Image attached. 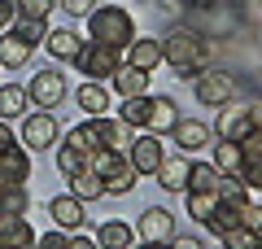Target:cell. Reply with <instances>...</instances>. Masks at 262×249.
<instances>
[{
  "label": "cell",
  "mask_w": 262,
  "mask_h": 249,
  "mask_svg": "<svg viewBox=\"0 0 262 249\" xmlns=\"http://www.w3.org/2000/svg\"><path fill=\"white\" fill-rule=\"evenodd\" d=\"M210 39L196 27H170V35L162 39V61L179 74V79H196L201 70H210Z\"/></svg>",
  "instance_id": "obj_1"
},
{
  "label": "cell",
  "mask_w": 262,
  "mask_h": 249,
  "mask_svg": "<svg viewBox=\"0 0 262 249\" xmlns=\"http://www.w3.org/2000/svg\"><path fill=\"white\" fill-rule=\"evenodd\" d=\"M88 39L127 48L131 39H136V18H131L122 5H96V9L88 13Z\"/></svg>",
  "instance_id": "obj_2"
},
{
  "label": "cell",
  "mask_w": 262,
  "mask_h": 249,
  "mask_svg": "<svg viewBox=\"0 0 262 249\" xmlns=\"http://www.w3.org/2000/svg\"><path fill=\"white\" fill-rule=\"evenodd\" d=\"M75 66H79V74H88V79L105 83V79H110V74L122 66V48H114V44H96V39H83V48H79Z\"/></svg>",
  "instance_id": "obj_3"
},
{
  "label": "cell",
  "mask_w": 262,
  "mask_h": 249,
  "mask_svg": "<svg viewBox=\"0 0 262 249\" xmlns=\"http://www.w3.org/2000/svg\"><path fill=\"white\" fill-rule=\"evenodd\" d=\"M66 74L57 70V66H44V70H35L31 74V83H27V101L35 105V110H57V105L66 101Z\"/></svg>",
  "instance_id": "obj_4"
},
{
  "label": "cell",
  "mask_w": 262,
  "mask_h": 249,
  "mask_svg": "<svg viewBox=\"0 0 262 249\" xmlns=\"http://www.w3.org/2000/svg\"><path fill=\"white\" fill-rule=\"evenodd\" d=\"M127 153V162L136 166V175H158V166L166 162V140L153 136V131H140V136H131V144L122 149Z\"/></svg>",
  "instance_id": "obj_5"
},
{
  "label": "cell",
  "mask_w": 262,
  "mask_h": 249,
  "mask_svg": "<svg viewBox=\"0 0 262 249\" xmlns=\"http://www.w3.org/2000/svg\"><path fill=\"white\" fill-rule=\"evenodd\" d=\"M192 92H196V101L206 105V110H223V105H232V96H236V79L210 66V70H201L192 79Z\"/></svg>",
  "instance_id": "obj_6"
},
{
  "label": "cell",
  "mask_w": 262,
  "mask_h": 249,
  "mask_svg": "<svg viewBox=\"0 0 262 249\" xmlns=\"http://www.w3.org/2000/svg\"><path fill=\"white\" fill-rule=\"evenodd\" d=\"M22 144L31 149V153H44V149H57V140H61V127H57L53 110H35L22 118Z\"/></svg>",
  "instance_id": "obj_7"
},
{
  "label": "cell",
  "mask_w": 262,
  "mask_h": 249,
  "mask_svg": "<svg viewBox=\"0 0 262 249\" xmlns=\"http://www.w3.org/2000/svg\"><path fill=\"white\" fill-rule=\"evenodd\" d=\"M27 179H31V149L22 140L0 149V188H27Z\"/></svg>",
  "instance_id": "obj_8"
},
{
  "label": "cell",
  "mask_w": 262,
  "mask_h": 249,
  "mask_svg": "<svg viewBox=\"0 0 262 249\" xmlns=\"http://www.w3.org/2000/svg\"><path fill=\"white\" fill-rule=\"evenodd\" d=\"M136 236L140 240H175V214L166 210V205H149V210H140V219H136Z\"/></svg>",
  "instance_id": "obj_9"
},
{
  "label": "cell",
  "mask_w": 262,
  "mask_h": 249,
  "mask_svg": "<svg viewBox=\"0 0 262 249\" xmlns=\"http://www.w3.org/2000/svg\"><path fill=\"white\" fill-rule=\"evenodd\" d=\"M170 140L179 144V153H201V149H210L214 131H210L201 118H184V114H179V122L170 127Z\"/></svg>",
  "instance_id": "obj_10"
},
{
  "label": "cell",
  "mask_w": 262,
  "mask_h": 249,
  "mask_svg": "<svg viewBox=\"0 0 262 249\" xmlns=\"http://www.w3.org/2000/svg\"><path fill=\"white\" fill-rule=\"evenodd\" d=\"M122 61L136 66V70H144V74H153V70L162 66V39H153V35H136L127 48H122Z\"/></svg>",
  "instance_id": "obj_11"
},
{
  "label": "cell",
  "mask_w": 262,
  "mask_h": 249,
  "mask_svg": "<svg viewBox=\"0 0 262 249\" xmlns=\"http://www.w3.org/2000/svg\"><path fill=\"white\" fill-rule=\"evenodd\" d=\"M48 214H53V223L61 232H83V223H88V205L79 201V197H70V193L53 197V201H48Z\"/></svg>",
  "instance_id": "obj_12"
},
{
  "label": "cell",
  "mask_w": 262,
  "mask_h": 249,
  "mask_svg": "<svg viewBox=\"0 0 262 249\" xmlns=\"http://www.w3.org/2000/svg\"><path fill=\"white\" fill-rule=\"evenodd\" d=\"M39 232L27 223V214H0V245L5 249H35Z\"/></svg>",
  "instance_id": "obj_13"
},
{
  "label": "cell",
  "mask_w": 262,
  "mask_h": 249,
  "mask_svg": "<svg viewBox=\"0 0 262 249\" xmlns=\"http://www.w3.org/2000/svg\"><path fill=\"white\" fill-rule=\"evenodd\" d=\"M179 122V105H175V96H166V92H149V127L144 131H153V136H170V127Z\"/></svg>",
  "instance_id": "obj_14"
},
{
  "label": "cell",
  "mask_w": 262,
  "mask_h": 249,
  "mask_svg": "<svg viewBox=\"0 0 262 249\" xmlns=\"http://www.w3.org/2000/svg\"><path fill=\"white\" fill-rule=\"evenodd\" d=\"M96 131V144L101 149H127L131 144V127L122 118H110V114H96V118H88Z\"/></svg>",
  "instance_id": "obj_15"
},
{
  "label": "cell",
  "mask_w": 262,
  "mask_h": 249,
  "mask_svg": "<svg viewBox=\"0 0 262 249\" xmlns=\"http://www.w3.org/2000/svg\"><path fill=\"white\" fill-rule=\"evenodd\" d=\"M249 131H253V122H249V110L245 105H223L219 110V140H236L241 144Z\"/></svg>",
  "instance_id": "obj_16"
},
{
  "label": "cell",
  "mask_w": 262,
  "mask_h": 249,
  "mask_svg": "<svg viewBox=\"0 0 262 249\" xmlns=\"http://www.w3.org/2000/svg\"><path fill=\"white\" fill-rule=\"evenodd\" d=\"M31 53H35V44H27L13 31H0V70H22L31 61Z\"/></svg>",
  "instance_id": "obj_17"
},
{
  "label": "cell",
  "mask_w": 262,
  "mask_h": 249,
  "mask_svg": "<svg viewBox=\"0 0 262 249\" xmlns=\"http://www.w3.org/2000/svg\"><path fill=\"white\" fill-rule=\"evenodd\" d=\"M110 79H114V92H118L122 101H131V96H144V92H149V79H153V74H144V70H136V66L122 61Z\"/></svg>",
  "instance_id": "obj_18"
},
{
  "label": "cell",
  "mask_w": 262,
  "mask_h": 249,
  "mask_svg": "<svg viewBox=\"0 0 262 249\" xmlns=\"http://www.w3.org/2000/svg\"><path fill=\"white\" fill-rule=\"evenodd\" d=\"M184 193H223V175L214 162H188V184Z\"/></svg>",
  "instance_id": "obj_19"
},
{
  "label": "cell",
  "mask_w": 262,
  "mask_h": 249,
  "mask_svg": "<svg viewBox=\"0 0 262 249\" xmlns=\"http://www.w3.org/2000/svg\"><path fill=\"white\" fill-rule=\"evenodd\" d=\"M44 48H48V57H57V61H75L79 48H83V39H79L70 27H53L44 35Z\"/></svg>",
  "instance_id": "obj_20"
},
{
  "label": "cell",
  "mask_w": 262,
  "mask_h": 249,
  "mask_svg": "<svg viewBox=\"0 0 262 249\" xmlns=\"http://www.w3.org/2000/svg\"><path fill=\"white\" fill-rule=\"evenodd\" d=\"M96 245L101 249H131L136 245V227L122 219H105L101 227H96Z\"/></svg>",
  "instance_id": "obj_21"
},
{
  "label": "cell",
  "mask_w": 262,
  "mask_h": 249,
  "mask_svg": "<svg viewBox=\"0 0 262 249\" xmlns=\"http://www.w3.org/2000/svg\"><path fill=\"white\" fill-rule=\"evenodd\" d=\"M75 101H79V110H83L88 118H96V114H110V88H105V83H96V79H88V83H79Z\"/></svg>",
  "instance_id": "obj_22"
},
{
  "label": "cell",
  "mask_w": 262,
  "mask_h": 249,
  "mask_svg": "<svg viewBox=\"0 0 262 249\" xmlns=\"http://www.w3.org/2000/svg\"><path fill=\"white\" fill-rule=\"evenodd\" d=\"M214 149V157H210V162L219 166V175H227V179H236L245 171V149L236 144V140H219V144H210Z\"/></svg>",
  "instance_id": "obj_23"
},
{
  "label": "cell",
  "mask_w": 262,
  "mask_h": 249,
  "mask_svg": "<svg viewBox=\"0 0 262 249\" xmlns=\"http://www.w3.org/2000/svg\"><path fill=\"white\" fill-rule=\"evenodd\" d=\"M70 197H79V201H101L105 197V179L96 175L92 166H83V171H75V175H70Z\"/></svg>",
  "instance_id": "obj_24"
},
{
  "label": "cell",
  "mask_w": 262,
  "mask_h": 249,
  "mask_svg": "<svg viewBox=\"0 0 262 249\" xmlns=\"http://www.w3.org/2000/svg\"><path fill=\"white\" fill-rule=\"evenodd\" d=\"M153 179H158L166 193H184V184H188V157L184 153H175V157L166 153V162L158 166V175H153Z\"/></svg>",
  "instance_id": "obj_25"
},
{
  "label": "cell",
  "mask_w": 262,
  "mask_h": 249,
  "mask_svg": "<svg viewBox=\"0 0 262 249\" xmlns=\"http://www.w3.org/2000/svg\"><path fill=\"white\" fill-rule=\"evenodd\" d=\"M27 110H31L27 88H22V83H0V118L13 122V118H22Z\"/></svg>",
  "instance_id": "obj_26"
},
{
  "label": "cell",
  "mask_w": 262,
  "mask_h": 249,
  "mask_svg": "<svg viewBox=\"0 0 262 249\" xmlns=\"http://www.w3.org/2000/svg\"><path fill=\"white\" fill-rule=\"evenodd\" d=\"M118 118L127 122L131 131H144V127H149V92H144V96H131V101H122Z\"/></svg>",
  "instance_id": "obj_27"
},
{
  "label": "cell",
  "mask_w": 262,
  "mask_h": 249,
  "mask_svg": "<svg viewBox=\"0 0 262 249\" xmlns=\"http://www.w3.org/2000/svg\"><path fill=\"white\" fill-rule=\"evenodd\" d=\"M184 201H188V219L196 223H206L219 210V193H184Z\"/></svg>",
  "instance_id": "obj_28"
},
{
  "label": "cell",
  "mask_w": 262,
  "mask_h": 249,
  "mask_svg": "<svg viewBox=\"0 0 262 249\" xmlns=\"http://www.w3.org/2000/svg\"><path fill=\"white\" fill-rule=\"evenodd\" d=\"M66 144H75L79 149V153H96V149H101V144H96V131H92V122H75V127H70V131H66Z\"/></svg>",
  "instance_id": "obj_29"
},
{
  "label": "cell",
  "mask_w": 262,
  "mask_h": 249,
  "mask_svg": "<svg viewBox=\"0 0 262 249\" xmlns=\"http://www.w3.org/2000/svg\"><path fill=\"white\" fill-rule=\"evenodd\" d=\"M88 166V153H79L75 144H57V171H61L66 179L75 175V171H83Z\"/></svg>",
  "instance_id": "obj_30"
},
{
  "label": "cell",
  "mask_w": 262,
  "mask_h": 249,
  "mask_svg": "<svg viewBox=\"0 0 262 249\" xmlns=\"http://www.w3.org/2000/svg\"><path fill=\"white\" fill-rule=\"evenodd\" d=\"M13 35H22V39H27V44H44V35H48V22H35V18H13Z\"/></svg>",
  "instance_id": "obj_31"
},
{
  "label": "cell",
  "mask_w": 262,
  "mask_h": 249,
  "mask_svg": "<svg viewBox=\"0 0 262 249\" xmlns=\"http://www.w3.org/2000/svg\"><path fill=\"white\" fill-rule=\"evenodd\" d=\"M236 179H241V184L249 188V193H262V153L245 157V171H241V175H236Z\"/></svg>",
  "instance_id": "obj_32"
},
{
  "label": "cell",
  "mask_w": 262,
  "mask_h": 249,
  "mask_svg": "<svg viewBox=\"0 0 262 249\" xmlns=\"http://www.w3.org/2000/svg\"><path fill=\"white\" fill-rule=\"evenodd\" d=\"M0 214H27V188H0Z\"/></svg>",
  "instance_id": "obj_33"
},
{
  "label": "cell",
  "mask_w": 262,
  "mask_h": 249,
  "mask_svg": "<svg viewBox=\"0 0 262 249\" xmlns=\"http://www.w3.org/2000/svg\"><path fill=\"white\" fill-rule=\"evenodd\" d=\"M57 9V0H18V18H35V22H48V13Z\"/></svg>",
  "instance_id": "obj_34"
},
{
  "label": "cell",
  "mask_w": 262,
  "mask_h": 249,
  "mask_svg": "<svg viewBox=\"0 0 262 249\" xmlns=\"http://www.w3.org/2000/svg\"><path fill=\"white\" fill-rule=\"evenodd\" d=\"M219 245L223 249H253V232L249 227H227V232H219Z\"/></svg>",
  "instance_id": "obj_35"
},
{
  "label": "cell",
  "mask_w": 262,
  "mask_h": 249,
  "mask_svg": "<svg viewBox=\"0 0 262 249\" xmlns=\"http://www.w3.org/2000/svg\"><path fill=\"white\" fill-rule=\"evenodd\" d=\"M35 249H70V232H61V227L44 232V236L35 240Z\"/></svg>",
  "instance_id": "obj_36"
},
{
  "label": "cell",
  "mask_w": 262,
  "mask_h": 249,
  "mask_svg": "<svg viewBox=\"0 0 262 249\" xmlns=\"http://www.w3.org/2000/svg\"><path fill=\"white\" fill-rule=\"evenodd\" d=\"M57 5H61L70 18H88V13L96 9V0H57Z\"/></svg>",
  "instance_id": "obj_37"
},
{
  "label": "cell",
  "mask_w": 262,
  "mask_h": 249,
  "mask_svg": "<svg viewBox=\"0 0 262 249\" xmlns=\"http://www.w3.org/2000/svg\"><path fill=\"white\" fill-rule=\"evenodd\" d=\"M18 18V0H0V31H9Z\"/></svg>",
  "instance_id": "obj_38"
},
{
  "label": "cell",
  "mask_w": 262,
  "mask_h": 249,
  "mask_svg": "<svg viewBox=\"0 0 262 249\" xmlns=\"http://www.w3.org/2000/svg\"><path fill=\"white\" fill-rule=\"evenodd\" d=\"M170 249H206V240H201V236H175Z\"/></svg>",
  "instance_id": "obj_39"
},
{
  "label": "cell",
  "mask_w": 262,
  "mask_h": 249,
  "mask_svg": "<svg viewBox=\"0 0 262 249\" xmlns=\"http://www.w3.org/2000/svg\"><path fill=\"white\" fill-rule=\"evenodd\" d=\"M70 249H101L96 236H83V232H70Z\"/></svg>",
  "instance_id": "obj_40"
},
{
  "label": "cell",
  "mask_w": 262,
  "mask_h": 249,
  "mask_svg": "<svg viewBox=\"0 0 262 249\" xmlns=\"http://www.w3.org/2000/svg\"><path fill=\"white\" fill-rule=\"evenodd\" d=\"M245 110H249V122H253V131H262V96H253V101L245 105Z\"/></svg>",
  "instance_id": "obj_41"
},
{
  "label": "cell",
  "mask_w": 262,
  "mask_h": 249,
  "mask_svg": "<svg viewBox=\"0 0 262 249\" xmlns=\"http://www.w3.org/2000/svg\"><path fill=\"white\" fill-rule=\"evenodd\" d=\"M9 144H18V136H13V127L5 118H0V149H9Z\"/></svg>",
  "instance_id": "obj_42"
},
{
  "label": "cell",
  "mask_w": 262,
  "mask_h": 249,
  "mask_svg": "<svg viewBox=\"0 0 262 249\" xmlns=\"http://www.w3.org/2000/svg\"><path fill=\"white\" fill-rule=\"evenodd\" d=\"M131 249H170L166 240H140V245H131Z\"/></svg>",
  "instance_id": "obj_43"
},
{
  "label": "cell",
  "mask_w": 262,
  "mask_h": 249,
  "mask_svg": "<svg viewBox=\"0 0 262 249\" xmlns=\"http://www.w3.org/2000/svg\"><path fill=\"white\" fill-rule=\"evenodd\" d=\"M188 9H210V5H219V0H184Z\"/></svg>",
  "instance_id": "obj_44"
},
{
  "label": "cell",
  "mask_w": 262,
  "mask_h": 249,
  "mask_svg": "<svg viewBox=\"0 0 262 249\" xmlns=\"http://www.w3.org/2000/svg\"><path fill=\"white\" fill-rule=\"evenodd\" d=\"M253 249H262V223L253 227Z\"/></svg>",
  "instance_id": "obj_45"
},
{
  "label": "cell",
  "mask_w": 262,
  "mask_h": 249,
  "mask_svg": "<svg viewBox=\"0 0 262 249\" xmlns=\"http://www.w3.org/2000/svg\"><path fill=\"white\" fill-rule=\"evenodd\" d=\"M258 13H262V0H258Z\"/></svg>",
  "instance_id": "obj_46"
},
{
  "label": "cell",
  "mask_w": 262,
  "mask_h": 249,
  "mask_svg": "<svg viewBox=\"0 0 262 249\" xmlns=\"http://www.w3.org/2000/svg\"><path fill=\"white\" fill-rule=\"evenodd\" d=\"M219 249H223V245H219Z\"/></svg>",
  "instance_id": "obj_47"
},
{
  "label": "cell",
  "mask_w": 262,
  "mask_h": 249,
  "mask_svg": "<svg viewBox=\"0 0 262 249\" xmlns=\"http://www.w3.org/2000/svg\"><path fill=\"white\" fill-rule=\"evenodd\" d=\"M0 249H5V245H0Z\"/></svg>",
  "instance_id": "obj_48"
}]
</instances>
